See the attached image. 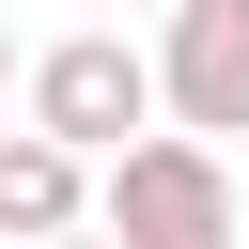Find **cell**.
I'll return each instance as SVG.
<instances>
[{
  "instance_id": "obj_1",
  "label": "cell",
  "mask_w": 249,
  "mask_h": 249,
  "mask_svg": "<svg viewBox=\"0 0 249 249\" xmlns=\"http://www.w3.org/2000/svg\"><path fill=\"white\" fill-rule=\"evenodd\" d=\"M93 218L124 233V249H218L233 233V140H202V124H140V140H109L93 156Z\"/></svg>"
},
{
  "instance_id": "obj_2",
  "label": "cell",
  "mask_w": 249,
  "mask_h": 249,
  "mask_svg": "<svg viewBox=\"0 0 249 249\" xmlns=\"http://www.w3.org/2000/svg\"><path fill=\"white\" fill-rule=\"evenodd\" d=\"M16 109H31L47 140L109 156V140H140V124H156V47H124V16H109V31H62V47H31V62H16Z\"/></svg>"
},
{
  "instance_id": "obj_3",
  "label": "cell",
  "mask_w": 249,
  "mask_h": 249,
  "mask_svg": "<svg viewBox=\"0 0 249 249\" xmlns=\"http://www.w3.org/2000/svg\"><path fill=\"white\" fill-rule=\"evenodd\" d=\"M156 109L249 140V0H156Z\"/></svg>"
},
{
  "instance_id": "obj_4",
  "label": "cell",
  "mask_w": 249,
  "mask_h": 249,
  "mask_svg": "<svg viewBox=\"0 0 249 249\" xmlns=\"http://www.w3.org/2000/svg\"><path fill=\"white\" fill-rule=\"evenodd\" d=\"M78 218H93V156L16 109V124H0V233L31 249V233H78Z\"/></svg>"
},
{
  "instance_id": "obj_5",
  "label": "cell",
  "mask_w": 249,
  "mask_h": 249,
  "mask_svg": "<svg viewBox=\"0 0 249 249\" xmlns=\"http://www.w3.org/2000/svg\"><path fill=\"white\" fill-rule=\"evenodd\" d=\"M0 93H16V31H0Z\"/></svg>"
},
{
  "instance_id": "obj_6",
  "label": "cell",
  "mask_w": 249,
  "mask_h": 249,
  "mask_svg": "<svg viewBox=\"0 0 249 249\" xmlns=\"http://www.w3.org/2000/svg\"><path fill=\"white\" fill-rule=\"evenodd\" d=\"M124 16H156V0H124Z\"/></svg>"
}]
</instances>
